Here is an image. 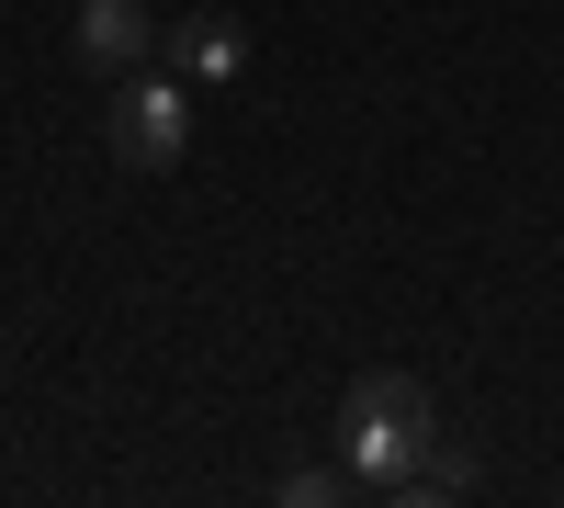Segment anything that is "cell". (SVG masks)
Masks as SVG:
<instances>
[{
	"mask_svg": "<svg viewBox=\"0 0 564 508\" xmlns=\"http://www.w3.org/2000/svg\"><path fill=\"white\" fill-rule=\"evenodd\" d=\"M68 45H79V68H135V57H148V45H159V23L135 12V0H79Z\"/></svg>",
	"mask_w": 564,
	"mask_h": 508,
	"instance_id": "obj_4",
	"label": "cell"
},
{
	"mask_svg": "<svg viewBox=\"0 0 564 508\" xmlns=\"http://www.w3.org/2000/svg\"><path fill=\"white\" fill-rule=\"evenodd\" d=\"M395 497H475V452H452V441H430V452H417V475H406Z\"/></svg>",
	"mask_w": 564,
	"mask_h": 508,
	"instance_id": "obj_5",
	"label": "cell"
},
{
	"mask_svg": "<svg viewBox=\"0 0 564 508\" xmlns=\"http://www.w3.org/2000/svg\"><path fill=\"white\" fill-rule=\"evenodd\" d=\"M102 136H113L124 170H181V159H193V90H181V79H113Z\"/></svg>",
	"mask_w": 564,
	"mask_h": 508,
	"instance_id": "obj_2",
	"label": "cell"
},
{
	"mask_svg": "<svg viewBox=\"0 0 564 508\" xmlns=\"http://www.w3.org/2000/svg\"><path fill=\"white\" fill-rule=\"evenodd\" d=\"M350 497V464H294L282 475V508H339Z\"/></svg>",
	"mask_w": 564,
	"mask_h": 508,
	"instance_id": "obj_6",
	"label": "cell"
},
{
	"mask_svg": "<svg viewBox=\"0 0 564 508\" xmlns=\"http://www.w3.org/2000/svg\"><path fill=\"white\" fill-rule=\"evenodd\" d=\"M430 441H441V407H430L417 374H361V385L339 396V464H350V486H384V497H395Z\"/></svg>",
	"mask_w": 564,
	"mask_h": 508,
	"instance_id": "obj_1",
	"label": "cell"
},
{
	"mask_svg": "<svg viewBox=\"0 0 564 508\" xmlns=\"http://www.w3.org/2000/svg\"><path fill=\"white\" fill-rule=\"evenodd\" d=\"M159 57H170L181 79H204V90H226V79L249 68V23H238V12H181V23L159 34Z\"/></svg>",
	"mask_w": 564,
	"mask_h": 508,
	"instance_id": "obj_3",
	"label": "cell"
}]
</instances>
